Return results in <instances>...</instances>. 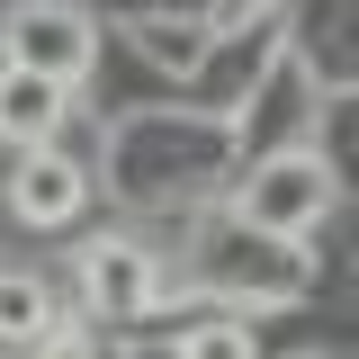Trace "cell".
I'll return each mask as SVG.
<instances>
[{
    "label": "cell",
    "mask_w": 359,
    "mask_h": 359,
    "mask_svg": "<svg viewBox=\"0 0 359 359\" xmlns=\"http://www.w3.org/2000/svg\"><path fill=\"white\" fill-rule=\"evenodd\" d=\"M180 359H261V351H252V323H189Z\"/></svg>",
    "instance_id": "7"
},
{
    "label": "cell",
    "mask_w": 359,
    "mask_h": 359,
    "mask_svg": "<svg viewBox=\"0 0 359 359\" xmlns=\"http://www.w3.org/2000/svg\"><path fill=\"white\" fill-rule=\"evenodd\" d=\"M323 207H332L323 153H278L243 180V224H261V233H306V224H323Z\"/></svg>",
    "instance_id": "2"
},
{
    "label": "cell",
    "mask_w": 359,
    "mask_h": 359,
    "mask_svg": "<svg viewBox=\"0 0 359 359\" xmlns=\"http://www.w3.org/2000/svg\"><path fill=\"white\" fill-rule=\"evenodd\" d=\"M81 198H90L81 162H63L54 144H45V153H27V162H18V180H9V207H18L27 224H63V216H81Z\"/></svg>",
    "instance_id": "4"
},
{
    "label": "cell",
    "mask_w": 359,
    "mask_h": 359,
    "mask_svg": "<svg viewBox=\"0 0 359 359\" xmlns=\"http://www.w3.org/2000/svg\"><path fill=\"white\" fill-rule=\"evenodd\" d=\"M81 297H90V314L135 323V314L153 306V261H144L135 243H90L81 252Z\"/></svg>",
    "instance_id": "3"
},
{
    "label": "cell",
    "mask_w": 359,
    "mask_h": 359,
    "mask_svg": "<svg viewBox=\"0 0 359 359\" xmlns=\"http://www.w3.org/2000/svg\"><path fill=\"white\" fill-rule=\"evenodd\" d=\"M45 332H54V297H45V278L0 269V341H9V351H36Z\"/></svg>",
    "instance_id": "6"
},
{
    "label": "cell",
    "mask_w": 359,
    "mask_h": 359,
    "mask_svg": "<svg viewBox=\"0 0 359 359\" xmlns=\"http://www.w3.org/2000/svg\"><path fill=\"white\" fill-rule=\"evenodd\" d=\"M90 54H99V36H90V18L72 9V0H27V9L9 18V63L36 72V81H54V90L81 81Z\"/></svg>",
    "instance_id": "1"
},
{
    "label": "cell",
    "mask_w": 359,
    "mask_h": 359,
    "mask_svg": "<svg viewBox=\"0 0 359 359\" xmlns=\"http://www.w3.org/2000/svg\"><path fill=\"white\" fill-rule=\"evenodd\" d=\"M63 126V90L36 81V72H18V63H0V144H18V153H45Z\"/></svg>",
    "instance_id": "5"
},
{
    "label": "cell",
    "mask_w": 359,
    "mask_h": 359,
    "mask_svg": "<svg viewBox=\"0 0 359 359\" xmlns=\"http://www.w3.org/2000/svg\"><path fill=\"white\" fill-rule=\"evenodd\" d=\"M36 359H99V351H90L81 332H63V323H54V332H45V341H36Z\"/></svg>",
    "instance_id": "8"
}]
</instances>
